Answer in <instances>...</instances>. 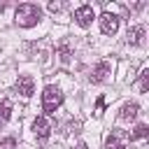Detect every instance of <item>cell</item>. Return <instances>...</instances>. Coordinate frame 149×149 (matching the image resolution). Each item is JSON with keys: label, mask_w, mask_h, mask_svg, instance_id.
<instances>
[{"label": "cell", "mask_w": 149, "mask_h": 149, "mask_svg": "<svg viewBox=\"0 0 149 149\" xmlns=\"http://www.w3.org/2000/svg\"><path fill=\"white\" fill-rule=\"evenodd\" d=\"M140 91L142 93L149 91V70H142V74H140Z\"/></svg>", "instance_id": "14"}, {"label": "cell", "mask_w": 149, "mask_h": 149, "mask_svg": "<svg viewBox=\"0 0 149 149\" xmlns=\"http://www.w3.org/2000/svg\"><path fill=\"white\" fill-rule=\"evenodd\" d=\"M40 19H42V9L37 5L26 2V5H19L16 7V23L21 28H33V26L40 23Z\"/></svg>", "instance_id": "1"}, {"label": "cell", "mask_w": 149, "mask_h": 149, "mask_svg": "<svg viewBox=\"0 0 149 149\" xmlns=\"http://www.w3.org/2000/svg\"><path fill=\"white\" fill-rule=\"evenodd\" d=\"M16 93H21L23 98H30L35 93V81H33L30 74H21L16 79Z\"/></svg>", "instance_id": "5"}, {"label": "cell", "mask_w": 149, "mask_h": 149, "mask_svg": "<svg viewBox=\"0 0 149 149\" xmlns=\"http://www.w3.org/2000/svg\"><path fill=\"white\" fill-rule=\"evenodd\" d=\"M33 130H35L37 140H47V137L51 135V123H49V119H47V116H37V119L33 121Z\"/></svg>", "instance_id": "6"}, {"label": "cell", "mask_w": 149, "mask_h": 149, "mask_svg": "<svg viewBox=\"0 0 149 149\" xmlns=\"http://www.w3.org/2000/svg\"><path fill=\"white\" fill-rule=\"evenodd\" d=\"M147 135H149L147 123H137V126H135V130L130 133V142H133V140H140V137H147Z\"/></svg>", "instance_id": "12"}, {"label": "cell", "mask_w": 149, "mask_h": 149, "mask_svg": "<svg viewBox=\"0 0 149 149\" xmlns=\"http://www.w3.org/2000/svg\"><path fill=\"white\" fill-rule=\"evenodd\" d=\"M74 21H77L81 28L91 26V21H93V7H91V5H81V7L74 12Z\"/></svg>", "instance_id": "8"}, {"label": "cell", "mask_w": 149, "mask_h": 149, "mask_svg": "<svg viewBox=\"0 0 149 149\" xmlns=\"http://www.w3.org/2000/svg\"><path fill=\"white\" fill-rule=\"evenodd\" d=\"M100 30H102L105 35H114V33L119 30V16L112 14V12H105V14L100 16Z\"/></svg>", "instance_id": "4"}, {"label": "cell", "mask_w": 149, "mask_h": 149, "mask_svg": "<svg viewBox=\"0 0 149 149\" xmlns=\"http://www.w3.org/2000/svg\"><path fill=\"white\" fill-rule=\"evenodd\" d=\"M74 149H88V147H86V144H84V142H79V144H77V147H74Z\"/></svg>", "instance_id": "17"}, {"label": "cell", "mask_w": 149, "mask_h": 149, "mask_svg": "<svg viewBox=\"0 0 149 149\" xmlns=\"http://www.w3.org/2000/svg\"><path fill=\"white\" fill-rule=\"evenodd\" d=\"M0 149H16V140H14V137H5V140H0Z\"/></svg>", "instance_id": "15"}, {"label": "cell", "mask_w": 149, "mask_h": 149, "mask_svg": "<svg viewBox=\"0 0 149 149\" xmlns=\"http://www.w3.org/2000/svg\"><path fill=\"white\" fill-rule=\"evenodd\" d=\"M70 56H72V51H70V47L68 44H61L58 47V58H61V63H70Z\"/></svg>", "instance_id": "13"}, {"label": "cell", "mask_w": 149, "mask_h": 149, "mask_svg": "<svg viewBox=\"0 0 149 149\" xmlns=\"http://www.w3.org/2000/svg\"><path fill=\"white\" fill-rule=\"evenodd\" d=\"M112 72V65H109V61H100L95 68H93V72H91V81L93 84H100V81H105L107 79V74Z\"/></svg>", "instance_id": "7"}, {"label": "cell", "mask_w": 149, "mask_h": 149, "mask_svg": "<svg viewBox=\"0 0 149 149\" xmlns=\"http://www.w3.org/2000/svg\"><path fill=\"white\" fill-rule=\"evenodd\" d=\"M49 9H51V12H61L63 5H61V2H49Z\"/></svg>", "instance_id": "16"}, {"label": "cell", "mask_w": 149, "mask_h": 149, "mask_svg": "<svg viewBox=\"0 0 149 149\" xmlns=\"http://www.w3.org/2000/svg\"><path fill=\"white\" fill-rule=\"evenodd\" d=\"M137 102H126L123 107H121V112H119V119L121 121H133L135 116H137Z\"/></svg>", "instance_id": "9"}, {"label": "cell", "mask_w": 149, "mask_h": 149, "mask_svg": "<svg viewBox=\"0 0 149 149\" xmlns=\"http://www.w3.org/2000/svg\"><path fill=\"white\" fill-rule=\"evenodd\" d=\"M9 116H12V102L9 100H2L0 102V126H5L9 121Z\"/></svg>", "instance_id": "11"}, {"label": "cell", "mask_w": 149, "mask_h": 149, "mask_svg": "<svg viewBox=\"0 0 149 149\" xmlns=\"http://www.w3.org/2000/svg\"><path fill=\"white\" fill-rule=\"evenodd\" d=\"M105 149H130V135L121 128H112L105 140Z\"/></svg>", "instance_id": "3"}, {"label": "cell", "mask_w": 149, "mask_h": 149, "mask_svg": "<svg viewBox=\"0 0 149 149\" xmlns=\"http://www.w3.org/2000/svg\"><path fill=\"white\" fill-rule=\"evenodd\" d=\"M142 40H144V28L142 26H133L128 30V42L130 44H142Z\"/></svg>", "instance_id": "10"}, {"label": "cell", "mask_w": 149, "mask_h": 149, "mask_svg": "<svg viewBox=\"0 0 149 149\" xmlns=\"http://www.w3.org/2000/svg\"><path fill=\"white\" fill-rule=\"evenodd\" d=\"M61 102H63L61 88L54 86V84L44 86V93H42V109H44V114H54V112L61 107Z\"/></svg>", "instance_id": "2"}]
</instances>
